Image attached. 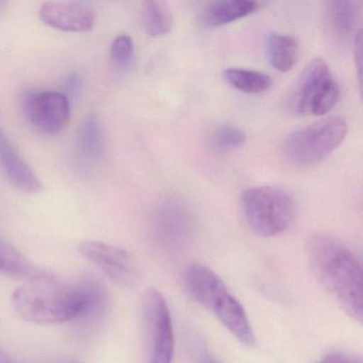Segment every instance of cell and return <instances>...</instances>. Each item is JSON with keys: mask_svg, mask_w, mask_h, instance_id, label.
Instances as JSON below:
<instances>
[{"mask_svg": "<svg viewBox=\"0 0 363 363\" xmlns=\"http://www.w3.org/2000/svg\"><path fill=\"white\" fill-rule=\"evenodd\" d=\"M190 363H222L199 339L193 337L189 342Z\"/></svg>", "mask_w": 363, "mask_h": 363, "instance_id": "7402d4cb", "label": "cell"}, {"mask_svg": "<svg viewBox=\"0 0 363 363\" xmlns=\"http://www.w3.org/2000/svg\"><path fill=\"white\" fill-rule=\"evenodd\" d=\"M224 78L229 86L246 94H261L273 86V80L267 74L254 69L231 67L224 72Z\"/></svg>", "mask_w": 363, "mask_h": 363, "instance_id": "ac0fdd59", "label": "cell"}, {"mask_svg": "<svg viewBox=\"0 0 363 363\" xmlns=\"http://www.w3.org/2000/svg\"><path fill=\"white\" fill-rule=\"evenodd\" d=\"M44 24L65 33H84L92 30L95 12L88 4L77 1H46L40 9Z\"/></svg>", "mask_w": 363, "mask_h": 363, "instance_id": "8fae6325", "label": "cell"}, {"mask_svg": "<svg viewBox=\"0 0 363 363\" xmlns=\"http://www.w3.org/2000/svg\"><path fill=\"white\" fill-rule=\"evenodd\" d=\"M194 216L188 205L178 199L161 201L152 216L150 233L157 245L165 250H179L192 237Z\"/></svg>", "mask_w": 363, "mask_h": 363, "instance_id": "ba28073f", "label": "cell"}, {"mask_svg": "<svg viewBox=\"0 0 363 363\" xmlns=\"http://www.w3.org/2000/svg\"><path fill=\"white\" fill-rule=\"evenodd\" d=\"M86 305L82 284H72L48 273L26 280L12 295L16 313L27 322L57 325L76 320Z\"/></svg>", "mask_w": 363, "mask_h": 363, "instance_id": "7a4b0ae2", "label": "cell"}, {"mask_svg": "<svg viewBox=\"0 0 363 363\" xmlns=\"http://www.w3.org/2000/svg\"><path fill=\"white\" fill-rule=\"evenodd\" d=\"M79 252L114 284L130 288L139 282V267L127 250L103 242L84 241L80 243Z\"/></svg>", "mask_w": 363, "mask_h": 363, "instance_id": "30bf717a", "label": "cell"}, {"mask_svg": "<svg viewBox=\"0 0 363 363\" xmlns=\"http://www.w3.org/2000/svg\"><path fill=\"white\" fill-rule=\"evenodd\" d=\"M260 4L247 0H218L203 8L201 23L206 28H218L254 14Z\"/></svg>", "mask_w": 363, "mask_h": 363, "instance_id": "5bb4252c", "label": "cell"}, {"mask_svg": "<svg viewBox=\"0 0 363 363\" xmlns=\"http://www.w3.org/2000/svg\"><path fill=\"white\" fill-rule=\"evenodd\" d=\"M184 284L191 296L211 311L233 337L242 344L254 345V331L243 306L211 269L193 263L184 274Z\"/></svg>", "mask_w": 363, "mask_h": 363, "instance_id": "3957f363", "label": "cell"}, {"mask_svg": "<svg viewBox=\"0 0 363 363\" xmlns=\"http://www.w3.org/2000/svg\"><path fill=\"white\" fill-rule=\"evenodd\" d=\"M6 5H7V3L6 1H3V0H0V11L4 9V8L6 7Z\"/></svg>", "mask_w": 363, "mask_h": 363, "instance_id": "484cf974", "label": "cell"}, {"mask_svg": "<svg viewBox=\"0 0 363 363\" xmlns=\"http://www.w3.org/2000/svg\"><path fill=\"white\" fill-rule=\"evenodd\" d=\"M0 363H18L3 347H0Z\"/></svg>", "mask_w": 363, "mask_h": 363, "instance_id": "d4e9b609", "label": "cell"}, {"mask_svg": "<svg viewBox=\"0 0 363 363\" xmlns=\"http://www.w3.org/2000/svg\"><path fill=\"white\" fill-rule=\"evenodd\" d=\"M339 97V84L328 65L322 58H316L299 76L286 106L297 116H322L335 107Z\"/></svg>", "mask_w": 363, "mask_h": 363, "instance_id": "8992f818", "label": "cell"}, {"mask_svg": "<svg viewBox=\"0 0 363 363\" xmlns=\"http://www.w3.org/2000/svg\"><path fill=\"white\" fill-rule=\"evenodd\" d=\"M82 77L79 74L76 72H69L65 78V82H63V88H65V93L67 97L71 95L75 94L80 86H82Z\"/></svg>", "mask_w": 363, "mask_h": 363, "instance_id": "cb8c5ba5", "label": "cell"}, {"mask_svg": "<svg viewBox=\"0 0 363 363\" xmlns=\"http://www.w3.org/2000/svg\"><path fill=\"white\" fill-rule=\"evenodd\" d=\"M142 16L144 29L150 37L167 35L173 27V16L167 4L162 1H145Z\"/></svg>", "mask_w": 363, "mask_h": 363, "instance_id": "d6986e66", "label": "cell"}, {"mask_svg": "<svg viewBox=\"0 0 363 363\" xmlns=\"http://www.w3.org/2000/svg\"><path fill=\"white\" fill-rule=\"evenodd\" d=\"M308 259L316 279L335 297L344 311L361 324L362 264L356 252L342 240L318 233L308 243Z\"/></svg>", "mask_w": 363, "mask_h": 363, "instance_id": "6da1fadb", "label": "cell"}, {"mask_svg": "<svg viewBox=\"0 0 363 363\" xmlns=\"http://www.w3.org/2000/svg\"><path fill=\"white\" fill-rule=\"evenodd\" d=\"M78 154L86 162H101L106 154V139L101 122L94 114L86 116L76 137Z\"/></svg>", "mask_w": 363, "mask_h": 363, "instance_id": "9a60e30c", "label": "cell"}, {"mask_svg": "<svg viewBox=\"0 0 363 363\" xmlns=\"http://www.w3.org/2000/svg\"><path fill=\"white\" fill-rule=\"evenodd\" d=\"M264 48L269 65L280 73L291 71L298 58V42L290 35L269 33L265 38Z\"/></svg>", "mask_w": 363, "mask_h": 363, "instance_id": "2e32d148", "label": "cell"}, {"mask_svg": "<svg viewBox=\"0 0 363 363\" xmlns=\"http://www.w3.org/2000/svg\"><path fill=\"white\" fill-rule=\"evenodd\" d=\"M241 207L250 230L265 238L286 231L296 211L292 194L278 186L246 189L241 195Z\"/></svg>", "mask_w": 363, "mask_h": 363, "instance_id": "277c9868", "label": "cell"}, {"mask_svg": "<svg viewBox=\"0 0 363 363\" xmlns=\"http://www.w3.org/2000/svg\"><path fill=\"white\" fill-rule=\"evenodd\" d=\"M135 54L133 39L128 35H120L113 40L110 48L112 61L121 69H126L131 65Z\"/></svg>", "mask_w": 363, "mask_h": 363, "instance_id": "44dd1931", "label": "cell"}, {"mask_svg": "<svg viewBox=\"0 0 363 363\" xmlns=\"http://www.w3.org/2000/svg\"><path fill=\"white\" fill-rule=\"evenodd\" d=\"M0 164L9 182L18 190L38 194L43 189L41 180L16 150L3 127L0 126Z\"/></svg>", "mask_w": 363, "mask_h": 363, "instance_id": "7c38bea8", "label": "cell"}, {"mask_svg": "<svg viewBox=\"0 0 363 363\" xmlns=\"http://www.w3.org/2000/svg\"><path fill=\"white\" fill-rule=\"evenodd\" d=\"M22 109L29 125L44 135L61 133L71 118L69 97L56 91H26L22 96Z\"/></svg>", "mask_w": 363, "mask_h": 363, "instance_id": "9c48e42d", "label": "cell"}, {"mask_svg": "<svg viewBox=\"0 0 363 363\" xmlns=\"http://www.w3.org/2000/svg\"><path fill=\"white\" fill-rule=\"evenodd\" d=\"M142 310L147 363H173L175 337L164 296L156 289H148Z\"/></svg>", "mask_w": 363, "mask_h": 363, "instance_id": "52a82bcc", "label": "cell"}, {"mask_svg": "<svg viewBox=\"0 0 363 363\" xmlns=\"http://www.w3.org/2000/svg\"><path fill=\"white\" fill-rule=\"evenodd\" d=\"M246 135L241 128L231 124L216 127L209 137V146L216 155L229 154L239 150L245 144Z\"/></svg>", "mask_w": 363, "mask_h": 363, "instance_id": "ffe728a7", "label": "cell"}, {"mask_svg": "<svg viewBox=\"0 0 363 363\" xmlns=\"http://www.w3.org/2000/svg\"><path fill=\"white\" fill-rule=\"evenodd\" d=\"M347 123L331 116L293 131L282 144V155L295 165L320 162L335 152L347 135Z\"/></svg>", "mask_w": 363, "mask_h": 363, "instance_id": "5b68a950", "label": "cell"}, {"mask_svg": "<svg viewBox=\"0 0 363 363\" xmlns=\"http://www.w3.org/2000/svg\"><path fill=\"white\" fill-rule=\"evenodd\" d=\"M316 363H362L361 358L344 352H331Z\"/></svg>", "mask_w": 363, "mask_h": 363, "instance_id": "603a6c76", "label": "cell"}, {"mask_svg": "<svg viewBox=\"0 0 363 363\" xmlns=\"http://www.w3.org/2000/svg\"><path fill=\"white\" fill-rule=\"evenodd\" d=\"M360 18V8L356 1H328L325 5V25L335 41L345 43L358 35L357 25Z\"/></svg>", "mask_w": 363, "mask_h": 363, "instance_id": "4fadbf2b", "label": "cell"}, {"mask_svg": "<svg viewBox=\"0 0 363 363\" xmlns=\"http://www.w3.org/2000/svg\"><path fill=\"white\" fill-rule=\"evenodd\" d=\"M45 272L38 269L24 255L0 235V274L16 279H31Z\"/></svg>", "mask_w": 363, "mask_h": 363, "instance_id": "e0dca14e", "label": "cell"}]
</instances>
